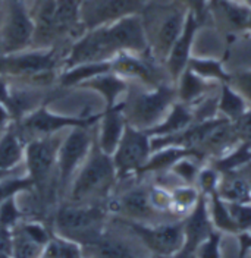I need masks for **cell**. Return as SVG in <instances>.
I'll return each instance as SVG.
<instances>
[{
	"label": "cell",
	"mask_w": 251,
	"mask_h": 258,
	"mask_svg": "<svg viewBox=\"0 0 251 258\" xmlns=\"http://www.w3.org/2000/svg\"><path fill=\"white\" fill-rule=\"evenodd\" d=\"M2 132H3V131H0V135H2Z\"/></svg>",
	"instance_id": "c3c4849f"
},
{
	"label": "cell",
	"mask_w": 251,
	"mask_h": 258,
	"mask_svg": "<svg viewBox=\"0 0 251 258\" xmlns=\"http://www.w3.org/2000/svg\"><path fill=\"white\" fill-rule=\"evenodd\" d=\"M239 243V251H238V258H245L251 255V232L248 233H238L235 236Z\"/></svg>",
	"instance_id": "7bdbcfd3"
},
{
	"label": "cell",
	"mask_w": 251,
	"mask_h": 258,
	"mask_svg": "<svg viewBox=\"0 0 251 258\" xmlns=\"http://www.w3.org/2000/svg\"><path fill=\"white\" fill-rule=\"evenodd\" d=\"M248 107L250 104L247 100L235 88L229 84H220L216 94V112L219 117L234 123L248 110Z\"/></svg>",
	"instance_id": "cb8c5ba5"
},
{
	"label": "cell",
	"mask_w": 251,
	"mask_h": 258,
	"mask_svg": "<svg viewBox=\"0 0 251 258\" xmlns=\"http://www.w3.org/2000/svg\"><path fill=\"white\" fill-rule=\"evenodd\" d=\"M176 101L175 84H162L152 88L142 87V90L135 91L129 88L122 100V112L128 125L150 131L166 116Z\"/></svg>",
	"instance_id": "277c9868"
},
{
	"label": "cell",
	"mask_w": 251,
	"mask_h": 258,
	"mask_svg": "<svg viewBox=\"0 0 251 258\" xmlns=\"http://www.w3.org/2000/svg\"><path fill=\"white\" fill-rule=\"evenodd\" d=\"M58 62L56 47L0 53V77L27 80L31 84H48L55 78Z\"/></svg>",
	"instance_id": "5b68a950"
},
{
	"label": "cell",
	"mask_w": 251,
	"mask_h": 258,
	"mask_svg": "<svg viewBox=\"0 0 251 258\" xmlns=\"http://www.w3.org/2000/svg\"><path fill=\"white\" fill-rule=\"evenodd\" d=\"M153 153L152 137L147 131L126 125L125 132L112 154L118 180L138 176L140 170Z\"/></svg>",
	"instance_id": "8fae6325"
},
{
	"label": "cell",
	"mask_w": 251,
	"mask_h": 258,
	"mask_svg": "<svg viewBox=\"0 0 251 258\" xmlns=\"http://www.w3.org/2000/svg\"><path fill=\"white\" fill-rule=\"evenodd\" d=\"M56 0H34L31 15L34 19V37L31 48L56 47L58 35L55 25Z\"/></svg>",
	"instance_id": "2e32d148"
},
{
	"label": "cell",
	"mask_w": 251,
	"mask_h": 258,
	"mask_svg": "<svg viewBox=\"0 0 251 258\" xmlns=\"http://www.w3.org/2000/svg\"><path fill=\"white\" fill-rule=\"evenodd\" d=\"M3 11H5V0H0V28H2V21H3Z\"/></svg>",
	"instance_id": "f6af8a7d"
},
{
	"label": "cell",
	"mask_w": 251,
	"mask_h": 258,
	"mask_svg": "<svg viewBox=\"0 0 251 258\" xmlns=\"http://www.w3.org/2000/svg\"><path fill=\"white\" fill-rule=\"evenodd\" d=\"M171 198H172V207H171L172 216L175 219H184L197 206V203L202 198V194L195 188V185L179 183L171 189Z\"/></svg>",
	"instance_id": "1f68e13d"
},
{
	"label": "cell",
	"mask_w": 251,
	"mask_h": 258,
	"mask_svg": "<svg viewBox=\"0 0 251 258\" xmlns=\"http://www.w3.org/2000/svg\"><path fill=\"white\" fill-rule=\"evenodd\" d=\"M187 11L176 3L145 5L141 19L150 54L163 63L185 25Z\"/></svg>",
	"instance_id": "3957f363"
},
{
	"label": "cell",
	"mask_w": 251,
	"mask_h": 258,
	"mask_svg": "<svg viewBox=\"0 0 251 258\" xmlns=\"http://www.w3.org/2000/svg\"><path fill=\"white\" fill-rule=\"evenodd\" d=\"M206 198H207V210H209L210 222L215 227V230L220 232L222 235L236 236L238 229L231 217L228 203L225 200H222L216 192L206 197Z\"/></svg>",
	"instance_id": "4dcf8cb0"
},
{
	"label": "cell",
	"mask_w": 251,
	"mask_h": 258,
	"mask_svg": "<svg viewBox=\"0 0 251 258\" xmlns=\"http://www.w3.org/2000/svg\"><path fill=\"white\" fill-rule=\"evenodd\" d=\"M228 209L238 233L251 232V203H228Z\"/></svg>",
	"instance_id": "8d00e7d4"
},
{
	"label": "cell",
	"mask_w": 251,
	"mask_h": 258,
	"mask_svg": "<svg viewBox=\"0 0 251 258\" xmlns=\"http://www.w3.org/2000/svg\"><path fill=\"white\" fill-rule=\"evenodd\" d=\"M194 122H197V119H195L192 107L176 101L169 109V112L166 113V116L157 123L156 126H153L147 132L150 134L152 138H165V137L181 132L182 129L188 128Z\"/></svg>",
	"instance_id": "44dd1931"
},
{
	"label": "cell",
	"mask_w": 251,
	"mask_h": 258,
	"mask_svg": "<svg viewBox=\"0 0 251 258\" xmlns=\"http://www.w3.org/2000/svg\"><path fill=\"white\" fill-rule=\"evenodd\" d=\"M247 35H251V14H250V19H248V24H247V31H245Z\"/></svg>",
	"instance_id": "bcb514c9"
},
{
	"label": "cell",
	"mask_w": 251,
	"mask_h": 258,
	"mask_svg": "<svg viewBox=\"0 0 251 258\" xmlns=\"http://www.w3.org/2000/svg\"><path fill=\"white\" fill-rule=\"evenodd\" d=\"M109 213L116 214L119 219L141 222V223H159L162 216L152 207L148 198V186H132L116 198L108 201Z\"/></svg>",
	"instance_id": "5bb4252c"
},
{
	"label": "cell",
	"mask_w": 251,
	"mask_h": 258,
	"mask_svg": "<svg viewBox=\"0 0 251 258\" xmlns=\"http://www.w3.org/2000/svg\"><path fill=\"white\" fill-rule=\"evenodd\" d=\"M46 245L31 236L22 225H16L12 229V258H43Z\"/></svg>",
	"instance_id": "f546056e"
},
{
	"label": "cell",
	"mask_w": 251,
	"mask_h": 258,
	"mask_svg": "<svg viewBox=\"0 0 251 258\" xmlns=\"http://www.w3.org/2000/svg\"><path fill=\"white\" fill-rule=\"evenodd\" d=\"M24 220V211L19 209L16 197H12L0 204V225L6 229H14Z\"/></svg>",
	"instance_id": "74e56055"
},
{
	"label": "cell",
	"mask_w": 251,
	"mask_h": 258,
	"mask_svg": "<svg viewBox=\"0 0 251 258\" xmlns=\"http://www.w3.org/2000/svg\"><path fill=\"white\" fill-rule=\"evenodd\" d=\"M175 90L179 103L194 107L207 97L213 96L219 90V85L203 80L194 72H191L189 69H185L179 75V78L175 81Z\"/></svg>",
	"instance_id": "d6986e66"
},
{
	"label": "cell",
	"mask_w": 251,
	"mask_h": 258,
	"mask_svg": "<svg viewBox=\"0 0 251 258\" xmlns=\"http://www.w3.org/2000/svg\"><path fill=\"white\" fill-rule=\"evenodd\" d=\"M95 126H78L69 129L68 135L62 138L56 166L58 192L61 195L68 192L72 179L87 159L91 145L94 143L95 131L93 135V129Z\"/></svg>",
	"instance_id": "9c48e42d"
},
{
	"label": "cell",
	"mask_w": 251,
	"mask_h": 258,
	"mask_svg": "<svg viewBox=\"0 0 251 258\" xmlns=\"http://www.w3.org/2000/svg\"><path fill=\"white\" fill-rule=\"evenodd\" d=\"M232 125L235 128L239 141L251 144V106L248 107V110L244 113L238 120H235Z\"/></svg>",
	"instance_id": "b9f144b4"
},
{
	"label": "cell",
	"mask_w": 251,
	"mask_h": 258,
	"mask_svg": "<svg viewBox=\"0 0 251 258\" xmlns=\"http://www.w3.org/2000/svg\"><path fill=\"white\" fill-rule=\"evenodd\" d=\"M188 154H195L198 156L197 153L191 151V150H187V148H181V147H160V148H156L153 150L150 159L147 160V163L144 164L138 176L140 177L142 175H162V173H166L171 170L173 164L178 160H181L182 157L188 156ZM200 157V156H198Z\"/></svg>",
	"instance_id": "484cf974"
},
{
	"label": "cell",
	"mask_w": 251,
	"mask_h": 258,
	"mask_svg": "<svg viewBox=\"0 0 251 258\" xmlns=\"http://www.w3.org/2000/svg\"><path fill=\"white\" fill-rule=\"evenodd\" d=\"M248 179H250V183H251V176H248Z\"/></svg>",
	"instance_id": "7dc6e473"
},
{
	"label": "cell",
	"mask_w": 251,
	"mask_h": 258,
	"mask_svg": "<svg viewBox=\"0 0 251 258\" xmlns=\"http://www.w3.org/2000/svg\"><path fill=\"white\" fill-rule=\"evenodd\" d=\"M145 5V0H81V24L85 31L105 27L126 16L141 15Z\"/></svg>",
	"instance_id": "4fadbf2b"
},
{
	"label": "cell",
	"mask_w": 251,
	"mask_h": 258,
	"mask_svg": "<svg viewBox=\"0 0 251 258\" xmlns=\"http://www.w3.org/2000/svg\"><path fill=\"white\" fill-rule=\"evenodd\" d=\"M34 19L27 0H5L0 28V53H15L32 46Z\"/></svg>",
	"instance_id": "30bf717a"
},
{
	"label": "cell",
	"mask_w": 251,
	"mask_h": 258,
	"mask_svg": "<svg viewBox=\"0 0 251 258\" xmlns=\"http://www.w3.org/2000/svg\"><path fill=\"white\" fill-rule=\"evenodd\" d=\"M62 143V138L56 135L34 138L25 144V169L27 176L32 180L34 191L41 201H46L50 194L52 185H56L58 189V153Z\"/></svg>",
	"instance_id": "8992f818"
},
{
	"label": "cell",
	"mask_w": 251,
	"mask_h": 258,
	"mask_svg": "<svg viewBox=\"0 0 251 258\" xmlns=\"http://www.w3.org/2000/svg\"><path fill=\"white\" fill-rule=\"evenodd\" d=\"M30 191H34V185L28 176L14 175V176L5 177L3 180H0V204L12 197H18L21 192H30Z\"/></svg>",
	"instance_id": "e575fe53"
},
{
	"label": "cell",
	"mask_w": 251,
	"mask_h": 258,
	"mask_svg": "<svg viewBox=\"0 0 251 258\" xmlns=\"http://www.w3.org/2000/svg\"><path fill=\"white\" fill-rule=\"evenodd\" d=\"M88 258H140L124 239L105 230L93 243L82 248Z\"/></svg>",
	"instance_id": "7402d4cb"
},
{
	"label": "cell",
	"mask_w": 251,
	"mask_h": 258,
	"mask_svg": "<svg viewBox=\"0 0 251 258\" xmlns=\"http://www.w3.org/2000/svg\"><path fill=\"white\" fill-rule=\"evenodd\" d=\"M202 27H203V24L195 18V15L188 12L181 35L175 41L166 60L163 62L165 69H166V72H168V75L172 80L173 84L188 66L189 59L192 57L194 41H195V37H197Z\"/></svg>",
	"instance_id": "9a60e30c"
},
{
	"label": "cell",
	"mask_w": 251,
	"mask_h": 258,
	"mask_svg": "<svg viewBox=\"0 0 251 258\" xmlns=\"http://www.w3.org/2000/svg\"><path fill=\"white\" fill-rule=\"evenodd\" d=\"M112 72L126 81H135L142 87H157L162 84H173L165 64L156 60L150 51L147 53H119L112 60Z\"/></svg>",
	"instance_id": "7c38bea8"
},
{
	"label": "cell",
	"mask_w": 251,
	"mask_h": 258,
	"mask_svg": "<svg viewBox=\"0 0 251 258\" xmlns=\"http://www.w3.org/2000/svg\"><path fill=\"white\" fill-rule=\"evenodd\" d=\"M118 222L141 242L142 246L153 258L175 257L184 245V226L182 219L166 220L159 223H141L119 219Z\"/></svg>",
	"instance_id": "52a82bcc"
},
{
	"label": "cell",
	"mask_w": 251,
	"mask_h": 258,
	"mask_svg": "<svg viewBox=\"0 0 251 258\" xmlns=\"http://www.w3.org/2000/svg\"><path fill=\"white\" fill-rule=\"evenodd\" d=\"M112 71L110 62H98V63H81L65 68L59 75V85L62 88H79L81 84L94 78L97 75L106 74Z\"/></svg>",
	"instance_id": "4316f807"
},
{
	"label": "cell",
	"mask_w": 251,
	"mask_h": 258,
	"mask_svg": "<svg viewBox=\"0 0 251 258\" xmlns=\"http://www.w3.org/2000/svg\"><path fill=\"white\" fill-rule=\"evenodd\" d=\"M222 239H223V235L218 230H215L195 249L194 258H222Z\"/></svg>",
	"instance_id": "f35d334b"
},
{
	"label": "cell",
	"mask_w": 251,
	"mask_h": 258,
	"mask_svg": "<svg viewBox=\"0 0 251 258\" xmlns=\"http://www.w3.org/2000/svg\"><path fill=\"white\" fill-rule=\"evenodd\" d=\"M209 163L220 175L244 170L247 166L251 164V144L241 141L235 147H232L228 153L213 160H209Z\"/></svg>",
	"instance_id": "f1b7e54d"
},
{
	"label": "cell",
	"mask_w": 251,
	"mask_h": 258,
	"mask_svg": "<svg viewBox=\"0 0 251 258\" xmlns=\"http://www.w3.org/2000/svg\"><path fill=\"white\" fill-rule=\"evenodd\" d=\"M79 88L91 90V91H95L97 94H100V97L105 101L103 110H108V109L118 106L125 98L126 93L129 90V81H126L125 78L119 77L118 74L109 71L106 74L97 75L87 82L81 84Z\"/></svg>",
	"instance_id": "ac0fdd59"
},
{
	"label": "cell",
	"mask_w": 251,
	"mask_h": 258,
	"mask_svg": "<svg viewBox=\"0 0 251 258\" xmlns=\"http://www.w3.org/2000/svg\"><path fill=\"white\" fill-rule=\"evenodd\" d=\"M11 123H12L11 113L3 103H0V131H5Z\"/></svg>",
	"instance_id": "ee69618b"
},
{
	"label": "cell",
	"mask_w": 251,
	"mask_h": 258,
	"mask_svg": "<svg viewBox=\"0 0 251 258\" xmlns=\"http://www.w3.org/2000/svg\"><path fill=\"white\" fill-rule=\"evenodd\" d=\"M126 119L122 112V101L108 110L102 112V117L95 129V140L103 153L112 156L119 144L126 128Z\"/></svg>",
	"instance_id": "e0dca14e"
},
{
	"label": "cell",
	"mask_w": 251,
	"mask_h": 258,
	"mask_svg": "<svg viewBox=\"0 0 251 258\" xmlns=\"http://www.w3.org/2000/svg\"><path fill=\"white\" fill-rule=\"evenodd\" d=\"M79 6L81 0H56L55 25L58 41L66 37H74V40H77L85 31L81 24Z\"/></svg>",
	"instance_id": "ffe728a7"
},
{
	"label": "cell",
	"mask_w": 251,
	"mask_h": 258,
	"mask_svg": "<svg viewBox=\"0 0 251 258\" xmlns=\"http://www.w3.org/2000/svg\"><path fill=\"white\" fill-rule=\"evenodd\" d=\"M191 72L198 75L200 78L213 82V84H229L231 72L226 71L223 60L216 57H206V56H194L189 59L188 66Z\"/></svg>",
	"instance_id": "83f0119b"
},
{
	"label": "cell",
	"mask_w": 251,
	"mask_h": 258,
	"mask_svg": "<svg viewBox=\"0 0 251 258\" xmlns=\"http://www.w3.org/2000/svg\"><path fill=\"white\" fill-rule=\"evenodd\" d=\"M116 183L118 175L112 156L102 151L94 138L87 159L79 167L68 189L69 203L103 204L110 200Z\"/></svg>",
	"instance_id": "6da1fadb"
},
{
	"label": "cell",
	"mask_w": 251,
	"mask_h": 258,
	"mask_svg": "<svg viewBox=\"0 0 251 258\" xmlns=\"http://www.w3.org/2000/svg\"><path fill=\"white\" fill-rule=\"evenodd\" d=\"M216 194L228 203H251V183L242 170L223 173Z\"/></svg>",
	"instance_id": "d4e9b609"
},
{
	"label": "cell",
	"mask_w": 251,
	"mask_h": 258,
	"mask_svg": "<svg viewBox=\"0 0 251 258\" xmlns=\"http://www.w3.org/2000/svg\"><path fill=\"white\" fill-rule=\"evenodd\" d=\"M82 255L81 245L65 239L59 235H53L46 245L43 258H81Z\"/></svg>",
	"instance_id": "836d02e7"
},
{
	"label": "cell",
	"mask_w": 251,
	"mask_h": 258,
	"mask_svg": "<svg viewBox=\"0 0 251 258\" xmlns=\"http://www.w3.org/2000/svg\"><path fill=\"white\" fill-rule=\"evenodd\" d=\"M25 143L21 140L15 126L11 123L0 135V169L14 170L24 161Z\"/></svg>",
	"instance_id": "603a6c76"
},
{
	"label": "cell",
	"mask_w": 251,
	"mask_h": 258,
	"mask_svg": "<svg viewBox=\"0 0 251 258\" xmlns=\"http://www.w3.org/2000/svg\"><path fill=\"white\" fill-rule=\"evenodd\" d=\"M102 117L100 113H82L78 116L58 114L48 110L47 103L41 104L38 109L22 117L19 122L12 123L21 140L27 144L34 138L56 135L63 129L78 128V126H95Z\"/></svg>",
	"instance_id": "ba28073f"
},
{
	"label": "cell",
	"mask_w": 251,
	"mask_h": 258,
	"mask_svg": "<svg viewBox=\"0 0 251 258\" xmlns=\"http://www.w3.org/2000/svg\"><path fill=\"white\" fill-rule=\"evenodd\" d=\"M206 161L195 156V154H188L185 157H182L181 160H178L169 170V173H172L176 177V180L179 183L184 185H195V180L198 176V172L202 169Z\"/></svg>",
	"instance_id": "d6a6232c"
},
{
	"label": "cell",
	"mask_w": 251,
	"mask_h": 258,
	"mask_svg": "<svg viewBox=\"0 0 251 258\" xmlns=\"http://www.w3.org/2000/svg\"><path fill=\"white\" fill-rule=\"evenodd\" d=\"M220 176L222 175L219 172L209 161H206L202 166L200 172H198V176H197V180H195V188L200 191L202 195L209 197V195H212V194L218 191Z\"/></svg>",
	"instance_id": "d590c367"
},
{
	"label": "cell",
	"mask_w": 251,
	"mask_h": 258,
	"mask_svg": "<svg viewBox=\"0 0 251 258\" xmlns=\"http://www.w3.org/2000/svg\"><path fill=\"white\" fill-rule=\"evenodd\" d=\"M108 214L106 204H77L68 201L56 210L55 232L84 248L106 230Z\"/></svg>",
	"instance_id": "7a4b0ae2"
},
{
	"label": "cell",
	"mask_w": 251,
	"mask_h": 258,
	"mask_svg": "<svg viewBox=\"0 0 251 258\" xmlns=\"http://www.w3.org/2000/svg\"><path fill=\"white\" fill-rule=\"evenodd\" d=\"M172 2L178 6L184 8L187 12L194 14L203 25L210 16V0H172Z\"/></svg>",
	"instance_id": "60d3db41"
},
{
	"label": "cell",
	"mask_w": 251,
	"mask_h": 258,
	"mask_svg": "<svg viewBox=\"0 0 251 258\" xmlns=\"http://www.w3.org/2000/svg\"><path fill=\"white\" fill-rule=\"evenodd\" d=\"M229 85L247 100L251 106V69H242L231 74Z\"/></svg>",
	"instance_id": "ab89813d"
}]
</instances>
